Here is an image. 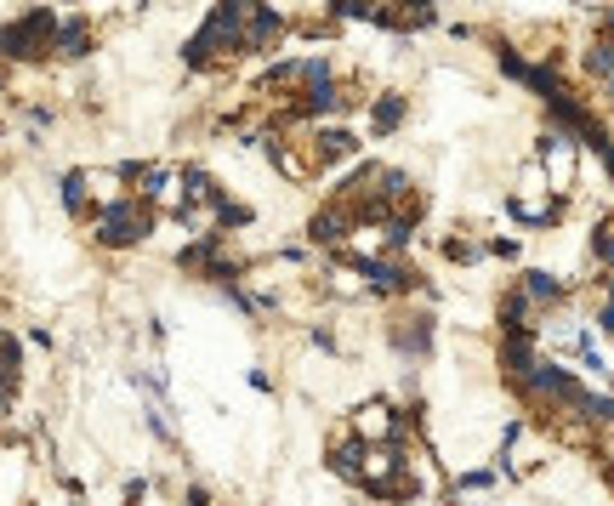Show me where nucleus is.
Instances as JSON below:
<instances>
[{"instance_id":"1","label":"nucleus","mask_w":614,"mask_h":506,"mask_svg":"<svg viewBox=\"0 0 614 506\" xmlns=\"http://www.w3.org/2000/svg\"><path fill=\"white\" fill-rule=\"evenodd\" d=\"M143 234H148V211L137 205V199H120V205L103 211V239H109V245H131Z\"/></svg>"},{"instance_id":"2","label":"nucleus","mask_w":614,"mask_h":506,"mask_svg":"<svg viewBox=\"0 0 614 506\" xmlns=\"http://www.w3.org/2000/svg\"><path fill=\"white\" fill-rule=\"evenodd\" d=\"M46 35H57L52 12H35V18H23L18 29H6V35H0V46H6V57H40Z\"/></svg>"},{"instance_id":"3","label":"nucleus","mask_w":614,"mask_h":506,"mask_svg":"<svg viewBox=\"0 0 614 506\" xmlns=\"http://www.w3.org/2000/svg\"><path fill=\"white\" fill-rule=\"evenodd\" d=\"M529 398H546V404L575 410V404H580V387L558 370V364H535V370H529Z\"/></svg>"},{"instance_id":"4","label":"nucleus","mask_w":614,"mask_h":506,"mask_svg":"<svg viewBox=\"0 0 614 506\" xmlns=\"http://www.w3.org/2000/svg\"><path fill=\"white\" fill-rule=\"evenodd\" d=\"M359 433H364V438H387V433H393V416H387L381 404H370V410L359 416Z\"/></svg>"},{"instance_id":"5","label":"nucleus","mask_w":614,"mask_h":506,"mask_svg":"<svg viewBox=\"0 0 614 506\" xmlns=\"http://www.w3.org/2000/svg\"><path fill=\"white\" fill-rule=\"evenodd\" d=\"M524 296H529V302H558V296H563V290H558V285H552V279H546V273H529V285H524Z\"/></svg>"},{"instance_id":"6","label":"nucleus","mask_w":614,"mask_h":506,"mask_svg":"<svg viewBox=\"0 0 614 506\" xmlns=\"http://www.w3.org/2000/svg\"><path fill=\"white\" fill-rule=\"evenodd\" d=\"M57 46H63V52L74 57V52H80V46H86V29H80V23H69V29H57Z\"/></svg>"},{"instance_id":"7","label":"nucleus","mask_w":614,"mask_h":506,"mask_svg":"<svg viewBox=\"0 0 614 506\" xmlns=\"http://www.w3.org/2000/svg\"><path fill=\"white\" fill-rule=\"evenodd\" d=\"M63 199L80 211V205H86V177H69V182H63Z\"/></svg>"}]
</instances>
